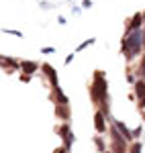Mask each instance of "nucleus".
Listing matches in <instances>:
<instances>
[{
	"mask_svg": "<svg viewBox=\"0 0 145 153\" xmlns=\"http://www.w3.org/2000/svg\"><path fill=\"white\" fill-rule=\"evenodd\" d=\"M141 49H145V31L143 29L125 33V39H123V43H121V51L125 57L129 59V61L139 57Z\"/></svg>",
	"mask_w": 145,
	"mask_h": 153,
	"instance_id": "nucleus-1",
	"label": "nucleus"
},
{
	"mask_svg": "<svg viewBox=\"0 0 145 153\" xmlns=\"http://www.w3.org/2000/svg\"><path fill=\"white\" fill-rule=\"evenodd\" d=\"M90 96H92V102H96V104H102L109 100L106 98V80H104L102 71L94 74V82L90 86Z\"/></svg>",
	"mask_w": 145,
	"mask_h": 153,
	"instance_id": "nucleus-2",
	"label": "nucleus"
},
{
	"mask_svg": "<svg viewBox=\"0 0 145 153\" xmlns=\"http://www.w3.org/2000/svg\"><path fill=\"white\" fill-rule=\"evenodd\" d=\"M57 133H59V137L63 139V147H72V143H74V133L70 131V125L65 123V125H61L59 129H57Z\"/></svg>",
	"mask_w": 145,
	"mask_h": 153,
	"instance_id": "nucleus-3",
	"label": "nucleus"
},
{
	"mask_svg": "<svg viewBox=\"0 0 145 153\" xmlns=\"http://www.w3.org/2000/svg\"><path fill=\"white\" fill-rule=\"evenodd\" d=\"M143 12H137L133 19H131V23H127V31L125 33H131V31H139L141 27H143Z\"/></svg>",
	"mask_w": 145,
	"mask_h": 153,
	"instance_id": "nucleus-4",
	"label": "nucleus"
},
{
	"mask_svg": "<svg viewBox=\"0 0 145 153\" xmlns=\"http://www.w3.org/2000/svg\"><path fill=\"white\" fill-rule=\"evenodd\" d=\"M135 94L139 98V108H145V80L135 82Z\"/></svg>",
	"mask_w": 145,
	"mask_h": 153,
	"instance_id": "nucleus-5",
	"label": "nucleus"
},
{
	"mask_svg": "<svg viewBox=\"0 0 145 153\" xmlns=\"http://www.w3.org/2000/svg\"><path fill=\"white\" fill-rule=\"evenodd\" d=\"M41 70L45 71V76L49 78V82H51V86H53V88H59V82H57V74H55V70H53L49 63H43V65H41Z\"/></svg>",
	"mask_w": 145,
	"mask_h": 153,
	"instance_id": "nucleus-6",
	"label": "nucleus"
},
{
	"mask_svg": "<svg viewBox=\"0 0 145 153\" xmlns=\"http://www.w3.org/2000/svg\"><path fill=\"white\" fill-rule=\"evenodd\" d=\"M94 127H96L98 133H104L106 131V123H104V112L102 110H98L96 114H94Z\"/></svg>",
	"mask_w": 145,
	"mask_h": 153,
	"instance_id": "nucleus-7",
	"label": "nucleus"
},
{
	"mask_svg": "<svg viewBox=\"0 0 145 153\" xmlns=\"http://www.w3.org/2000/svg\"><path fill=\"white\" fill-rule=\"evenodd\" d=\"M21 70H23L25 76H31V74H35L39 70V63H35V61H21Z\"/></svg>",
	"mask_w": 145,
	"mask_h": 153,
	"instance_id": "nucleus-8",
	"label": "nucleus"
},
{
	"mask_svg": "<svg viewBox=\"0 0 145 153\" xmlns=\"http://www.w3.org/2000/svg\"><path fill=\"white\" fill-rule=\"evenodd\" d=\"M115 127L119 129V133H121L127 141H131V139H133V131L127 129V125H125V123H121V120H115Z\"/></svg>",
	"mask_w": 145,
	"mask_h": 153,
	"instance_id": "nucleus-9",
	"label": "nucleus"
},
{
	"mask_svg": "<svg viewBox=\"0 0 145 153\" xmlns=\"http://www.w3.org/2000/svg\"><path fill=\"white\" fill-rule=\"evenodd\" d=\"M2 65H4V70L8 71V74H10V71H14L16 68H21V63H16V61H14V59H10V57H2Z\"/></svg>",
	"mask_w": 145,
	"mask_h": 153,
	"instance_id": "nucleus-10",
	"label": "nucleus"
},
{
	"mask_svg": "<svg viewBox=\"0 0 145 153\" xmlns=\"http://www.w3.org/2000/svg\"><path fill=\"white\" fill-rule=\"evenodd\" d=\"M55 114L59 118H63V120H68L70 118V108H68V104H57L55 106Z\"/></svg>",
	"mask_w": 145,
	"mask_h": 153,
	"instance_id": "nucleus-11",
	"label": "nucleus"
},
{
	"mask_svg": "<svg viewBox=\"0 0 145 153\" xmlns=\"http://www.w3.org/2000/svg\"><path fill=\"white\" fill-rule=\"evenodd\" d=\"M94 41H96V39H94V37H92V39H86V41H82V43H80V45H78V49H76V51H82V49L90 47V45H92V43H94Z\"/></svg>",
	"mask_w": 145,
	"mask_h": 153,
	"instance_id": "nucleus-12",
	"label": "nucleus"
},
{
	"mask_svg": "<svg viewBox=\"0 0 145 153\" xmlns=\"http://www.w3.org/2000/svg\"><path fill=\"white\" fill-rule=\"evenodd\" d=\"M137 76H141V78H143V76H145V57L141 59V65L137 68Z\"/></svg>",
	"mask_w": 145,
	"mask_h": 153,
	"instance_id": "nucleus-13",
	"label": "nucleus"
},
{
	"mask_svg": "<svg viewBox=\"0 0 145 153\" xmlns=\"http://www.w3.org/2000/svg\"><path fill=\"white\" fill-rule=\"evenodd\" d=\"M4 33H6V35H14V37H23L21 31H12V29H4Z\"/></svg>",
	"mask_w": 145,
	"mask_h": 153,
	"instance_id": "nucleus-14",
	"label": "nucleus"
},
{
	"mask_svg": "<svg viewBox=\"0 0 145 153\" xmlns=\"http://www.w3.org/2000/svg\"><path fill=\"white\" fill-rule=\"evenodd\" d=\"M94 143H96V147H98V149L104 153V143H102V139H100V137H96V139H94Z\"/></svg>",
	"mask_w": 145,
	"mask_h": 153,
	"instance_id": "nucleus-15",
	"label": "nucleus"
},
{
	"mask_svg": "<svg viewBox=\"0 0 145 153\" xmlns=\"http://www.w3.org/2000/svg\"><path fill=\"white\" fill-rule=\"evenodd\" d=\"M131 153H141V143H133L131 145Z\"/></svg>",
	"mask_w": 145,
	"mask_h": 153,
	"instance_id": "nucleus-16",
	"label": "nucleus"
},
{
	"mask_svg": "<svg viewBox=\"0 0 145 153\" xmlns=\"http://www.w3.org/2000/svg\"><path fill=\"white\" fill-rule=\"evenodd\" d=\"M55 49L53 47H41V53H45V55H49V53H53Z\"/></svg>",
	"mask_w": 145,
	"mask_h": 153,
	"instance_id": "nucleus-17",
	"label": "nucleus"
},
{
	"mask_svg": "<svg viewBox=\"0 0 145 153\" xmlns=\"http://www.w3.org/2000/svg\"><path fill=\"white\" fill-rule=\"evenodd\" d=\"M41 8H45V10H49V8H53V6L49 4L47 0H41Z\"/></svg>",
	"mask_w": 145,
	"mask_h": 153,
	"instance_id": "nucleus-18",
	"label": "nucleus"
},
{
	"mask_svg": "<svg viewBox=\"0 0 145 153\" xmlns=\"http://www.w3.org/2000/svg\"><path fill=\"white\" fill-rule=\"evenodd\" d=\"M141 135V127H137V129H133V139H137Z\"/></svg>",
	"mask_w": 145,
	"mask_h": 153,
	"instance_id": "nucleus-19",
	"label": "nucleus"
},
{
	"mask_svg": "<svg viewBox=\"0 0 145 153\" xmlns=\"http://www.w3.org/2000/svg\"><path fill=\"white\" fill-rule=\"evenodd\" d=\"M53 153H70V149L68 147H59V149H55Z\"/></svg>",
	"mask_w": 145,
	"mask_h": 153,
	"instance_id": "nucleus-20",
	"label": "nucleus"
},
{
	"mask_svg": "<svg viewBox=\"0 0 145 153\" xmlns=\"http://www.w3.org/2000/svg\"><path fill=\"white\" fill-rule=\"evenodd\" d=\"M82 6H84V8H92V0H84Z\"/></svg>",
	"mask_w": 145,
	"mask_h": 153,
	"instance_id": "nucleus-21",
	"label": "nucleus"
},
{
	"mask_svg": "<svg viewBox=\"0 0 145 153\" xmlns=\"http://www.w3.org/2000/svg\"><path fill=\"white\" fill-rule=\"evenodd\" d=\"M72 10H74V14H80V12H82V8H80V6H74Z\"/></svg>",
	"mask_w": 145,
	"mask_h": 153,
	"instance_id": "nucleus-22",
	"label": "nucleus"
},
{
	"mask_svg": "<svg viewBox=\"0 0 145 153\" xmlns=\"http://www.w3.org/2000/svg\"><path fill=\"white\" fill-rule=\"evenodd\" d=\"M72 59H74V53H70V55L65 57V63H72Z\"/></svg>",
	"mask_w": 145,
	"mask_h": 153,
	"instance_id": "nucleus-23",
	"label": "nucleus"
},
{
	"mask_svg": "<svg viewBox=\"0 0 145 153\" xmlns=\"http://www.w3.org/2000/svg\"><path fill=\"white\" fill-rule=\"evenodd\" d=\"M143 21H145V10H143Z\"/></svg>",
	"mask_w": 145,
	"mask_h": 153,
	"instance_id": "nucleus-24",
	"label": "nucleus"
},
{
	"mask_svg": "<svg viewBox=\"0 0 145 153\" xmlns=\"http://www.w3.org/2000/svg\"><path fill=\"white\" fill-rule=\"evenodd\" d=\"M104 153H109V151H104Z\"/></svg>",
	"mask_w": 145,
	"mask_h": 153,
	"instance_id": "nucleus-25",
	"label": "nucleus"
},
{
	"mask_svg": "<svg viewBox=\"0 0 145 153\" xmlns=\"http://www.w3.org/2000/svg\"><path fill=\"white\" fill-rule=\"evenodd\" d=\"M70 2H72V0H70Z\"/></svg>",
	"mask_w": 145,
	"mask_h": 153,
	"instance_id": "nucleus-26",
	"label": "nucleus"
},
{
	"mask_svg": "<svg viewBox=\"0 0 145 153\" xmlns=\"http://www.w3.org/2000/svg\"><path fill=\"white\" fill-rule=\"evenodd\" d=\"M143 31H145V29H143Z\"/></svg>",
	"mask_w": 145,
	"mask_h": 153,
	"instance_id": "nucleus-27",
	"label": "nucleus"
}]
</instances>
